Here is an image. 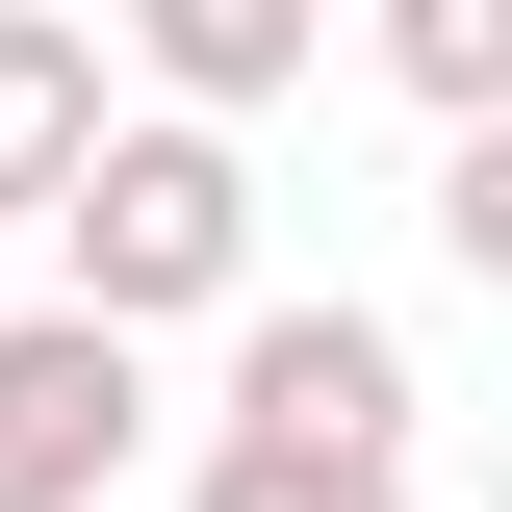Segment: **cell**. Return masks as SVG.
<instances>
[{
  "label": "cell",
  "mask_w": 512,
  "mask_h": 512,
  "mask_svg": "<svg viewBox=\"0 0 512 512\" xmlns=\"http://www.w3.org/2000/svg\"><path fill=\"white\" fill-rule=\"evenodd\" d=\"M256 282V180H231V128H103L52 180V308L77 333H180Z\"/></svg>",
  "instance_id": "1"
},
{
  "label": "cell",
  "mask_w": 512,
  "mask_h": 512,
  "mask_svg": "<svg viewBox=\"0 0 512 512\" xmlns=\"http://www.w3.org/2000/svg\"><path fill=\"white\" fill-rule=\"evenodd\" d=\"M231 461L410 487V333H384V308H256V333H231Z\"/></svg>",
  "instance_id": "2"
},
{
  "label": "cell",
  "mask_w": 512,
  "mask_h": 512,
  "mask_svg": "<svg viewBox=\"0 0 512 512\" xmlns=\"http://www.w3.org/2000/svg\"><path fill=\"white\" fill-rule=\"evenodd\" d=\"M128 436H154V359L77 308H0V512H103Z\"/></svg>",
  "instance_id": "3"
},
{
  "label": "cell",
  "mask_w": 512,
  "mask_h": 512,
  "mask_svg": "<svg viewBox=\"0 0 512 512\" xmlns=\"http://www.w3.org/2000/svg\"><path fill=\"white\" fill-rule=\"evenodd\" d=\"M103 128H128V103H103V26H52V0H26V26H0V205H52Z\"/></svg>",
  "instance_id": "4"
},
{
  "label": "cell",
  "mask_w": 512,
  "mask_h": 512,
  "mask_svg": "<svg viewBox=\"0 0 512 512\" xmlns=\"http://www.w3.org/2000/svg\"><path fill=\"white\" fill-rule=\"evenodd\" d=\"M154 77H180L154 128H231V103H282V77H308V0H154Z\"/></svg>",
  "instance_id": "5"
},
{
  "label": "cell",
  "mask_w": 512,
  "mask_h": 512,
  "mask_svg": "<svg viewBox=\"0 0 512 512\" xmlns=\"http://www.w3.org/2000/svg\"><path fill=\"white\" fill-rule=\"evenodd\" d=\"M384 77L436 128H512V0H384Z\"/></svg>",
  "instance_id": "6"
},
{
  "label": "cell",
  "mask_w": 512,
  "mask_h": 512,
  "mask_svg": "<svg viewBox=\"0 0 512 512\" xmlns=\"http://www.w3.org/2000/svg\"><path fill=\"white\" fill-rule=\"evenodd\" d=\"M180 512H410V487H308V461H231V436H205V487Z\"/></svg>",
  "instance_id": "7"
}]
</instances>
